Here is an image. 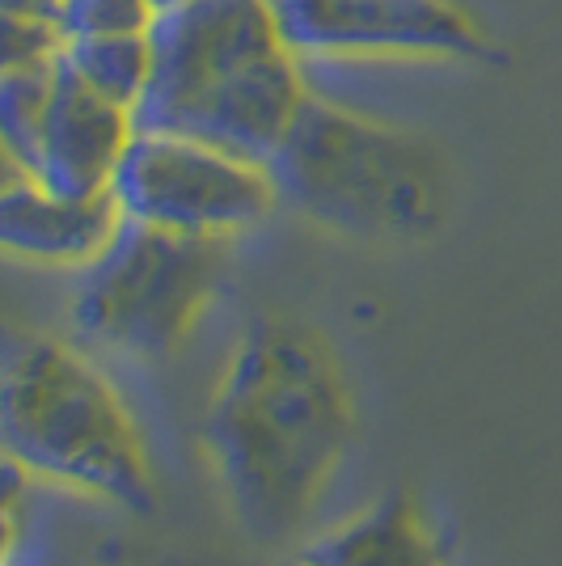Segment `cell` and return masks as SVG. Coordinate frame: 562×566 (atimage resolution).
Here are the masks:
<instances>
[{
	"label": "cell",
	"mask_w": 562,
	"mask_h": 566,
	"mask_svg": "<svg viewBox=\"0 0 562 566\" xmlns=\"http://www.w3.org/2000/svg\"><path fill=\"white\" fill-rule=\"evenodd\" d=\"M132 140H136L132 111L94 94L60 60L30 178H39L60 195H106Z\"/></svg>",
	"instance_id": "9c48e42d"
},
{
	"label": "cell",
	"mask_w": 562,
	"mask_h": 566,
	"mask_svg": "<svg viewBox=\"0 0 562 566\" xmlns=\"http://www.w3.org/2000/svg\"><path fill=\"white\" fill-rule=\"evenodd\" d=\"M309 566H445V545L410 491H389L360 516L301 545Z\"/></svg>",
	"instance_id": "8fae6325"
},
{
	"label": "cell",
	"mask_w": 562,
	"mask_h": 566,
	"mask_svg": "<svg viewBox=\"0 0 562 566\" xmlns=\"http://www.w3.org/2000/svg\"><path fill=\"white\" fill-rule=\"evenodd\" d=\"M271 178L283 203L360 241H423L448 212V166L436 144L313 94Z\"/></svg>",
	"instance_id": "3957f363"
},
{
	"label": "cell",
	"mask_w": 562,
	"mask_h": 566,
	"mask_svg": "<svg viewBox=\"0 0 562 566\" xmlns=\"http://www.w3.org/2000/svg\"><path fill=\"white\" fill-rule=\"evenodd\" d=\"M280 43L313 55H482V30L452 0H271Z\"/></svg>",
	"instance_id": "8992f818"
},
{
	"label": "cell",
	"mask_w": 562,
	"mask_h": 566,
	"mask_svg": "<svg viewBox=\"0 0 562 566\" xmlns=\"http://www.w3.org/2000/svg\"><path fill=\"white\" fill-rule=\"evenodd\" d=\"M229 266V241L123 220L111 250L85 266L72 331L127 359H165L199 331Z\"/></svg>",
	"instance_id": "277c9868"
},
{
	"label": "cell",
	"mask_w": 562,
	"mask_h": 566,
	"mask_svg": "<svg viewBox=\"0 0 562 566\" xmlns=\"http://www.w3.org/2000/svg\"><path fill=\"white\" fill-rule=\"evenodd\" d=\"M360 401L326 331L262 313L211 389L199 440L233 516L262 542L305 528L347 465Z\"/></svg>",
	"instance_id": "6da1fadb"
},
{
	"label": "cell",
	"mask_w": 562,
	"mask_h": 566,
	"mask_svg": "<svg viewBox=\"0 0 562 566\" xmlns=\"http://www.w3.org/2000/svg\"><path fill=\"white\" fill-rule=\"evenodd\" d=\"M64 25L48 18H13L4 13V34H0V69H34V64H55L64 55Z\"/></svg>",
	"instance_id": "9a60e30c"
},
{
	"label": "cell",
	"mask_w": 562,
	"mask_h": 566,
	"mask_svg": "<svg viewBox=\"0 0 562 566\" xmlns=\"http://www.w3.org/2000/svg\"><path fill=\"white\" fill-rule=\"evenodd\" d=\"M157 22L153 0H64L60 25L69 39L81 34H148Z\"/></svg>",
	"instance_id": "5bb4252c"
},
{
	"label": "cell",
	"mask_w": 562,
	"mask_h": 566,
	"mask_svg": "<svg viewBox=\"0 0 562 566\" xmlns=\"http://www.w3.org/2000/svg\"><path fill=\"white\" fill-rule=\"evenodd\" d=\"M178 4H190V0H153L157 13H169V9H178Z\"/></svg>",
	"instance_id": "e0dca14e"
},
{
	"label": "cell",
	"mask_w": 562,
	"mask_h": 566,
	"mask_svg": "<svg viewBox=\"0 0 562 566\" xmlns=\"http://www.w3.org/2000/svg\"><path fill=\"white\" fill-rule=\"evenodd\" d=\"M0 440L34 482L69 486L123 512H153L157 478L144 431L115 380L51 334L4 338Z\"/></svg>",
	"instance_id": "7a4b0ae2"
},
{
	"label": "cell",
	"mask_w": 562,
	"mask_h": 566,
	"mask_svg": "<svg viewBox=\"0 0 562 566\" xmlns=\"http://www.w3.org/2000/svg\"><path fill=\"white\" fill-rule=\"evenodd\" d=\"M123 208L106 195H60L4 161L0 187V241L13 259L43 266H90L123 229Z\"/></svg>",
	"instance_id": "30bf717a"
},
{
	"label": "cell",
	"mask_w": 562,
	"mask_h": 566,
	"mask_svg": "<svg viewBox=\"0 0 562 566\" xmlns=\"http://www.w3.org/2000/svg\"><path fill=\"white\" fill-rule=\"evenodd\" d=\"M148 39L153 81L132 106L136 132H153L187 97L225 81L258 55L283 48L271 0H190L169 13H157Z\"/></svg>",
	"instance_id": "52a82bcc"
},
{
	"label": "cell",
	"mask_w": 562,
	"mask_h": 566,
	"mask_svg": "<svg viewBox=\"0 0 562 566\" xmlns=\"http://www.w3.org/2000/svg\"><path fill=\"white\" fill-rule=\"evenodd\" d=\"M280 566H309V563L301 558V554H296V558H288V563H280Z\"/></svg>",
	"instance_id": "ac0fdd59"
},
{
	"label": "cell",
	"mask_w": 562,
	"mask_h": 566,
	"mask_svg": "<svg viewBox=\"0 0 562 566\" xmlns=\"http://www.w3.org/2000/svg\"><path fill=\"white\" fill-rule=\"evenodd\" d=\"M0 9L13 13V18H48V22H60L64 0H0Z\"/></svg>",
	"instance_id": "2e32d148"
},
{
	"label": "cell",
	"mask_w": 562,
	"mask_h": 566,
	"mask_svg": "<svg viewBox=\"0 0 562 566\" xmlns=\"http://www.w3.org/2000/svg\"><path fill=\"white\" fill-rule=\"evenodd\" d=\"M305 81L296 69V55L288 48L267 51L250 64L229 72L208 90L187 97L178 111L153 127L162 136H187L211 144L220 153H233L258 166H271L280 144L288 140L292 123L305 106Z\"/></svg>",
	"instance_id": "ba28073f"
},
{
	"label": "cell",
	"mask_w": 562,
	"mask_h": 566,
	"mask_svg": "<svg viewBox=\"0 0 562 566\" xmlns=\"http://www.w3.org/2000/svg\"><path fill=\"white\" fill-rule=\"evenodd\" d=\"M60 64V60H55ZM55 64H34V69H0V144L4 161L22 166L30 174L39 132L55 90Z\"/></svg>",
	"instance_id": "4fadbf2b"
},
{
	"label": "cell",
	"mask_w": 562,
	"mask_h": 566,
	"mask_svg": "<svg viewBox=\"0 0 562 566\" xmlns=\"http://www.w3.org/2000/svg\"><path fill=\"white\" fill-rule=\"evenodd\" d=\"M111 195L136 224L220 241L262 224L275 203H283L271 166L162 132H136Z\"/></svg>",
	"instance_id": "5b68a950"
},
{
	"label": "cell",
	"mask_w": 562,
	"mask_h": 566,
	"mask_svg": "<svg viewBox=\"0 0 562 566\" xmlns=\"http://www.w3.org/2000/svg\"><path fill=\"white\" fill-rule=\"evenodd\" d=\"M94 94L118 106H136L153 81V39L148 34H81L60 55Z\"/></svg>",
	"instance_id": "7c38bea8"
}]
</instances>
